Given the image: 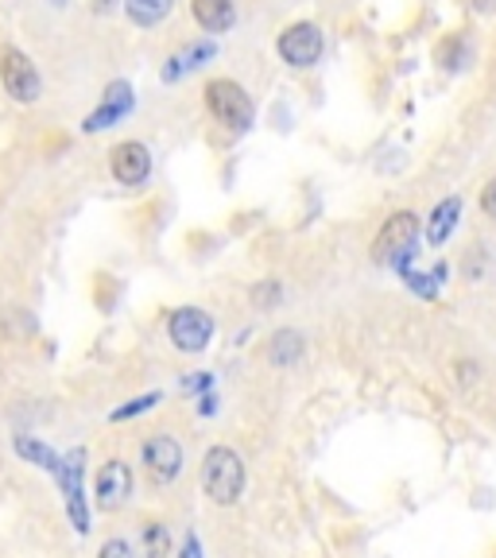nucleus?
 <instances>
[{
    "label": "nucleus",
    "instance_id": "nucleus-10",
    "mask_svg": "<svg viewBox=\"0 0 496 558\" xmlns=\"http://www.w3.org/2000/svg\"><path fill=\"white\" fill-rule=\"evenodd\" d=\"M132 105H136V94H132L129 82H113V86L105 89L101 105H97L94 113L86 117V124L82 129L94 136V132H105V129H113L117 121H124V117L132 113Z\"/></svg>",
    "mask_w": 496,
    "mask_h": 558
},
{
    "label": "nucleus",
    "instance_id": "nucleus-8",
    "mask_svg": "<svg viewBox=\"0 0 496 558\" xmlns=\"http://www.w3.org/2000/svg\"><path fill=\"white\" fill-rule=\"evenodd\" d=\"M94 497H97V508H101V512H117V508L129 505V497H132V470L121 462V458H113V462H105L101 470H97Z\"/></svg>",
    "mask_w": 496,
    "mask_h": 558
},
{
    "label": "nucleus",
    "instance_id": "nucleus-18",
    "mask_svg": "<svg viewBox=\"0 0 496 558\" xmlns=\"http://www.w3.org/2000/svg\"><path fill=\"white\" fill-rule=\"evenodd\" d=\"M171 555V527L159 520L144 523V558H167Z\"/></svg>",
    "mask_w": 496,
    "mask_h": 558
},
{
    "label": "nucleus",
    "instance_id": "nucleus-11",
    "mask_svg": "<svg viewBox=\"0 0 496 558\" xmlns=\"http://www.w3.org/2000/svg\"><path fill=\"white\" fill-rule=\"evenodd\" d=\"M62 485V493H66V508H70V520H74V527L78 532H89V515H86V500H82V450L66 453L62 458V470L55 473Z\"/></svg>",
    "mask_w": 496,
    "mask_h": 558
},
{
    "label": "nucleus",
    "instance_id": "nucleus-17",
    "mask_svg": "<svg viewBox=\"0 0 496 558\" xmlns=\"http://www.w3.org/2000/svg\"><path fill=\"white\" fill-rule=\"evenodd\" d=\"M16 453L20 458H27V462H35L39 470H51V473H59L62 470V458L55 450H47L44 442H35V438H16Z\"/></svg>",
    "mask_w": 496,
    "mask_h": 558
},
{
    "label": "nucleus",
    "instance_id": "nucleus-21",
    "mask_svg": "<svg viewBox=\"0 0 496 558\" xmlns=\"http://www.w3.org/2000/svg\"><path fill=\"white\" fill-rule=\"evenodd\" d=\"M159 403V392H148V396H140V400L124 403L121 411H113V418H132V415H144V411H152Z\"/></svg>",
    "mask_w": 496,
    "mask_h": 558
},
{
    "label": "nucleus",
    "instance_id": "nucleus-12",
    "mask_svg": "<svg viewBox=\"0 0 496 558\" xmlns=\"http://www.w3.org/2000/svg\"><path fill=\"white\" fill-rule=\"evenodd\" d=\"M191 16H194V24H198L202 32L221 35V32H229V27H233L237 9H233V0H191Z\"/></svg>",
    "mask_w": 496,
    "mask_h": 558
},
{
    "label": "nucleus",
    "instance_id": "nucleus-20",
    "mask_svg": "<svg viewBox=\"0 0 496 558\" xmlns=\"http://www.w3.org/2000/svg\"><path fill=\"white\" fill-rule=\"evenodd\" d=\"M279 299H283L279 279H264V283H256V288H253V306H261V311H271Z\"/></svg>",
    "mask_w": 496,
    "mask_h": 558
},
{
    "label": "nucleus",
    "instance_id": "nucleus-4",
    "mask_svg": "<svg viewBox=\"0 0 496 558\" xmlns=\"http://www.w3.org/2000/svg\"><path fill=\"white\" fill-rule=\"evenodd\" d=\"M276 51L291 70H311L314 62L323 59L326 35H323V27L311 24V20H299V24H291V27H283V32H279Z\"/></svg>",
    "mask_w": 496,
    "mask_h": 558
},
{
    "label": "nucleus",
    "instance_id": "nucleus-5",
    "mask_svg": "<svg viewBox=\"0 0 496 558\" xmlns=\"http://www.w3.org/2000/svg\"><path fill=\"white\" fill-rule=\"evenodd\" d=\"M0 82H4L12 101H20V105L39 101V94H44V78H39L35 62L27 59L24 51H16V47H4V51H0Z\"/></svg>",
    "mask_w": 496,
    "mask_h": 558
},
{
    "label": "nucleus",
    "instance_id": "nucleus-1",
    "mask_svg": "<svg viewBox=\"0 0 496 558\" xmlns=\"http://www.w3.org/2000/svg\"><path fill=\"white\" fill-rule=\"evenodd\" d=\"M202 488L214 505H237L244 493V462L229 446H214L202 458Z\"/></svg>",
    "mask_w": 496,
    "mask_h": 558
},
{
    "label": "nucleus",
    "instance_id": "nucleus-19",
    "mask_svg": "<svg viewBox=\"0 0 496 558\" xmlns=\"http://www.w3.org/2000/svg\"><path fill=\"white\" fill-rule=\"evenodd\" d=\"M465 59H470V44H465L462 35H453V39H446V44L438 47V62H443L446 70H462Z\"/></svg>",
    "mask_w": 496,
    "mask_h": 558
},
{
    "label": "nucleus",
    "instance_id": "nucleus-27",
    "mask_svg": "<svg viewBox=\"0 0 496 558\" xmlns=\"http://www.w3.org/2000/svg\"><path fill=\"white\" fill-rule=\"evenodd\" d=\"M51 4H66V0H51Z\"/></svg>",
    "mask_w": 496,
    "mask_h": 558
},
{
    "label": "nucleus",
    "instance_id": "nucleus-25",
    "mask_svg": "<svg viewBox=\"0 0 496 558\" xmlns=\"http://www.w3.org/2000/svg\"><path fill=\"white\" fill-rule=\"evenodd\" d=\"M473 9H477V12H496V0H473Z\"/></svg>",
    "mask_w": 496,
    "mask_h": 558
},
{
    "label": "nucleus",
    "instance_id": "nucleus-3",
    "mask_svg": "<svg viewBox=\"0 0 496 558\" xmlns=\"http://www.w3.org/2000/svg\"><path fill=\"white\" fill-rule=\"evenodd\" d=\"M206 109L218 117L226 129H237V132L253 129V117H256L253 97L244 94V86H237L233 78H214V82H209V86H206Z\"/></svg>",
    "mask_w": 496,
    "mask_h": 558
},
{
    "label": "nucleus",
    "instance_id": "nucleus-13",
    "mask_svg": "<svg viewBox=\"0 0 496 558\" xmlns=\"http://www.w3.org/2000/svg\"><path fill=\"white\" fill-rule=\"evenodd\" d=\"M214 51H218V47H214V39H206V44H191V47H183V51H179V54H171V59H167V66H164V74H159V78H164V82H179V78H186L191 70L206 66V62L214 59Z\"/></svg>",
    "mask_w": 496,
    "mask_h": 558
},
{
    "label": "nucleus",
    "instance_id": "nucleus-22",
    "mask_svg": "<svg viewBox=\"0 0 496 558\" xmlns=\"http://www.w3.org/2000/svg\"><path fill=\"white\" fill-rule=\"evenodd\" d=\"M97 558H132V547L124 539H105L101 550H97Z\"/></svg>",
    "mask_w": 496,
    "mask_h": 558
},
{
    "label": "nucleus",
    "instance_id": "nucleus-15",
    "mask_svg": "<svg viewBox=\"0 0 496 558\" xmlns=\"http://www.w3.org/2000/svg\"><path fill=\"white\" fill-rule=\"evenodd\" d=\"M299 357H303V333H295V330L271 333V341H268V361H271V365L288 368V365H295Z\"/></svg>",
    "mask_w": 496,
    "mask_h": 558
},
{
    "label": "nucleus",
    "instance_id": "nucleus-9",
    "mask_svg": "<svg viewBox=\"0 0 496 558\" xmlns=\"http://www.w3.org/2000/svg\"><path fill=\"white\" fill-rule=\"evenodd\" d=\"M109 167H113V179L121 186H144L152 174V151L140 144V140H124V144H117L113 148V159H109Z\"/></svg>",
    "mask_w": 496,
    "mask_h": 558
},
{
    "label": "nucleus",
    "instance_id": "nucleus-7",
    "mask_svg": "<svg viewBox=\"0 0 496 558\" xmlns=\"http://www.w3.org/2000/svg\"><path fill=\"white\" fill-rule=\"evenodd\" d=\"M183 446L174 442L171 435H152L148 442H144V470H148L152 481H159V485H171L179 473H183Z\"/></svg>",
    "mask_w": 496,
    "mask_h": 558
},
{
    "label": "nucleus",
    "instance_id": "nucleus-14",
    "mask_svg": "<svg viewBox=\"0 0 496 558\" xmlns=\"http://www.w3.org/2000/svg\"><path fill=\"white\" fill-rule=\"evenodd\" d=\"M458 218H462V198H443L427 218V241L446 244L453 229H458Z\"/></svg>",
    "mask_w": 496,
    "mask_h": 558
},
{
    "label": "nucleus",
    "instance_id": "nucleus-2",
    "mask_svg": "<svg viewBox=\"0 0 496 558\" xmlns=\"http://www.w3.org/2000/svg\"><path fill=\"white\" fill-rule=\"evenodd\" d=\"M415 244H419V214L396 209L392 218L380 226V233H376L373 260L388 264V268H403L415 256Z\"/></svg>",
    "mask_w": 496,
    "mask_h": 558
},
{
    "label": "nucleus",
    "instance_id": "nucleus-16",
    "mask_svg": "<svg viewBox=\"0 0 496 558\" xmlns=\"http://www.w3.org/2000/svg\"><path fill=\"white\" fill-rule=\"evenodd\" d=\"M174 0H124V12L136 27H156L171 16Z\"/></svg>",
    "mask_w": 496,
    "mask_h": 558
},
{
    "label": "nucleus",
    "instance_id": "nucleus-26",
    "mask_svg": "<svg viewBox=\"0 0 496 558\" xmlns=\"http://www.w3.org/2000/svg\"><path fill=\"white\" fill-rule=\"evenodd\" d=\"M113 4H117V0H94V12H109Z\"/></svg>",
    "mask_w": 496,
    "mask_h": 558
},
{
    "label": "nucleus",
    "instance_id": "nucleus-6",
    "mask_svg": "<svg viewBox=\"0 0 496 558\" xmlns=\"http://www.w3.org/2000/svg\"><path fill=\"white\" fill-rule=\"evenodd\" d=\"M167 338L179 353H202L214 341V318L202 306H179L167 318Z\"/></svg>",
    "mask_w": 496,
    "mask_h": 558
},
{
    "label": "nucleus",
    "instance_id": "nucleus-24",
    "mask_svg": "<svg viewBox=\"0 0 496 558\" xmlns=\"http://www.w3.org/2000/svg\"><path fill=\"white\" fill-rule=\"evenodd\" d=\"M183 558H198V539L186 535V547H183Z\"/></svg>",
    "mask_w": 496,
    "mask_h": 558
},
{
    "label": "nucleus",
    "instance_id": "nucleus-23",
    "mask_svg": "<svg viewBox=\"0 0 496 558\" xmlns=\"http://www.w3.org/2000/svg\"><path fill=\"white\" fill-rule=\"evenodd\" d=\"M481 209H485L488 218H496V179H488L485 191H481Z\"/></svg>",
    "mask_w": 496,
    "mask_h": 558
}]
</instances>
